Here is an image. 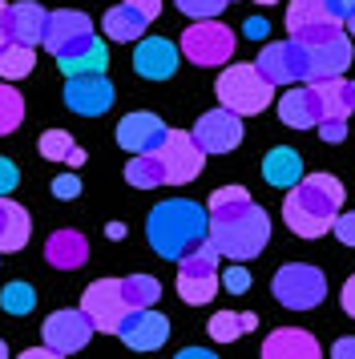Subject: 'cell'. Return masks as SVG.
<instances>
[{
    "instance_id": "25",
    "label": "cell",
    "mask_w": 355,
    "mask_h": 359,
    "mask_svg": "<svg viewBox=\"0 0 355 359\" xmlns=\"http://www.w3.org/2000/svg\"><path fill=\"white\" fill-rule=\"evenodd\" d=\"M57 69H61L65 77H81V73H105L109 69V49H105V41H85L77 49H69L57 57Z\"/></svg>"
},
{
    "instance_id": "26",
    "label": "cell",
    "mask_w": 355,
    "mask_h": 359,
    "mask_svg": "<svg viewBox=\"0 0 355 359\" xmlns=\"http://www.w3.org/2000/svg\"><path fill=\"white\" fill-rule=\"evenodd\" d=\"M262 178L271 182L274 190H290L303 182V158L290 146H274L267 158H262Z\"/></svg>"
},
{
    "instance_id": "14",
    "label": "cell",
    "mask_w": 355,
    "mask_h": 359,
    "mask_svg": "<svg viewBox=\"0 0 355 359\" xmlns=\"http://www.w3.org/2000/svg\"><path fill=\"white\" fill-rule=\"evenodd\" d=\"M117 339L133 347V351H158L170 339V319L158 315L154 307H133L117 327Z\"/></svg>"
},
{
    "instance_id": "12",
    "label": "cell",
    "mask_w": 355,
    "mask_h": 359,
    "mask_svg": "<svg viewBox=\"0 0 355 359\" xmlns=\"http://www.w3.org/2000/svg\"><path fill=\"white\" fill-rule=\"evenodd\" d=\"M113 85L105 73H81V77H65V105L81 117H101L105 109H113Z\"/></svg>"
},
{
    "instance_id": "30",
    "label": "cell",
    "mask_w": 355,
    "mask_h": 359,
    "mask_svg": "<svg viewBox=\"0 0 355 359\" xmlns=\"http://www.w3.org/2000/svg\"><path fill=\"white\" fill-rule=\"evenodd\" d=\"M41 154L48 162H69V170L85 165V149L69 137V130H45L41 133Z\"/></svg>"
},
{
    "instance_id": "40",
    "label": "cell",
    "mask_w": 355,
    "mask_h": 359,
    "mask_svg": "<svg viewBox=\"0 0 355 359\" xmlns=\"http://www.w3.org/2000/svg\"><path fill=\"white\" fill-rule=\"evenodd\" d=\"M331 234H335L343 246H355V210H339V218H335V226H331Z\"/></svg>"
},
{
    "instance_id": "45",
    "label": "cell",
    "mask_w": 355,
    "mask_h": 359,
    "mask_svg": "<svg viewBox=\"0 0 355 359\" xmlns=\"http://www.w3.org/2000/svg\"><path fill=\"white\" fill-rule=\"evenodd\" d=\"M331 359H355V335H343V339H335V347H331Z\"/></svg>"
},
{
    "instance_id": "42",
    "label": "cell",
    "mask_w": 355,
    "mask_h": 359,
    "mask_svg": "<svg viewBox=\"0 0 355 359\" xmlns=\"http://www.w3.org/2000/svg\"><path fill=\"white\" fill-rule=\"evenodd\" d=\"M53 194L57 198H77L81 194V182H77V174H61V178H53Z\"/></svg>"
},
{
    "instance_id": "34",
    "label": "cell",
    "mask_w": 355,
    "mask_h": 359,
    "mask_svg": "<svg viewBox=\"0 0 355 359\" xmlns=\"http://www.w3.org/2000/svg\"><path fill=\"white\" fill-rule=\"evenodd\" d=\"M20 121H25V97L8 81H0V137L4 133H16Z\"/></svg>"
},
{
    "instance_id": "31",
    "label": "cell",
    "mask_w": 355,
    "mask_h": 359,
    "mask_svg": "<svg viewBox=\"0 0 355 359\" xmlns=\"http://www.w3.org/2000/svg\"><path fill=\"white\" fill-rule=\"evenodd\" d=\"M258 327V315L255 311H218L214 319H210V339L218 343H234L239 335H246V331H255Z\"/></svg>"
},
{
    "instance_id": "33",
    "label": "cell",
    "mask_w": 355,
    "mask_h": 359,
    "mask_svg": "<svg viewBox=\"0 0 355 359\" xmlns=\"http://www.w3.org/2000/svg\"><path fill=\"white\" fill-rule=\"evenodd\" d=\"M121 294H126L129 311L133 307H154L158 294H161V283L154 275H129V278H121Z\"/></svg>"
},
{
    "instance_id": "18",
    "label": "cell",
    "mask_w": 355,
    "mask_h": 359,
    "mask_svg": "<svg viewBox=\"0 0 355 359\" xmlns=\"http://www.w3.org/2000/svg\"><path fill=\"white\" fill-rule=\"evenodd\" d=\"M85 41H93V20L77 13V8H57V13H48V25H45V45L53 57H61V53L77 49Z\"/></svg>"
},
{
    "instance_id": "38",
    "label": "cell",
    "mask_w": 355,
    "mask_h": 359,
    "mask_svg": "<svg viewBox=\"0 0 355 359\" xmlns=\"http://www.w3.org/2000/svg\"><path fill=\"white\" fill-rule=\"evenodd\" d=\"M218 283H222V291L242 294V291H250V271L246 266H226L222 275H218Z\"/></svg>"
},
{
    "instance_id": "44",
    "label": "cell",
    "mask_w": 355,
    "mask_h": 359,
    "mask_svg": "<svg viewBox=\"0 0 355 359\" xmlns=\"http://www.w3.org/2000/svg\"><path fill=\"white\" fill-rule=\"evenodd\" d=\"M242 33L250 36V41H267V33H271V25H267L262 17H250L246 25H242Z\"/></svg>"
},
{
    "instance_id": "43",
    "label": "cell",
    "mask_w": 355,
    "mask_h": 359,
    "mask_svg": "<svg viewBox=\"0 0 355 359\" xmlns=\"http://www.w3.org/2000/svg\"><path fill=\"white\" fill-rule=\"evenodd\" d=\"M327 8H331V17L343 20V25L355 17V0H327Z\"/></svg>"
},
{
    "instance_id": "29",
    "label": "cell",
    "mask_w": 355,
    "mask_h": 359,
    "mask_svg": "<svg viewBox=\"0 0 355 359\" xmlns=\"http://www.w3.org/2000/svg\"><path fill=\"white\" fill-rule=\"evenodd\" d=\"M126 182L138 190H158V186H166V165H161L158 154H129Z\"/></svg>"
},
{
    "instance_id": "5",
    "label": "cell",
    "mask_w": 355,
    "mask_h": 359,
    "mask_svg": "<svg viewBox=\"0 0 355 359\" xmlns=\"http://www.w3.org/2000/svg\"><path fill=\"white\" fill-rule=\"evenodd\" d=\"M218 259L222 255H218V246L210 243V238L202 246H194L186 259H178V294L190 307H202V303H210L218 294V287H222L218 283V275H222L218 271Z\"/></svg>"
},
{
    "instance_id": "19",
    "label": "cell",
    "mask_w": 355,
    "mask_h": 359,
    "mask_svg": "<svg viewBox=\"0 0 355 359\" xmlns=\"http://www.w3.org/2000/svg\"><path fill=\"white\" fill-rule=\"evenodd\" d=\"M178 61H182V49L166 36H142L133 53V69L145 81H170L178 73Z\"/></svg>"
},
{
    "instance_id": "49",
    "label": "cell",
    "mask_w": 355,
    "mask_h": 359,
    "mask_svg": "<svg viewBox=\"0 0 355 359\" xmlns=\"http://www.w3.org/2000/svg\"><path fill=\"white\" fill-rule=\"evenodd\" d=\"M174 359H218L214 351H206V347H186V351H178Z\"/></svg>"
},
{
    "instance_id": "37",
    "label": "cell",
    "mask_w": 355,
    "mask_h": 359,
    "mask_svg": "<svg viewBox=\"0 0 355 359\" xmlns=\"http://www.w3.org/2000/svg\"><path fill=\"white\" fill-rule=\"evenodd\" d=\"M174 4H178V8H182L190 20H214V17L226 8V4H230V0H174Z\"/></svg>"
},
{
    "instance_id": "51",
    "label": "cell",
    "mask_w": 355,
    "mask_h": 359,
    "mask_svg": "<svg viewBox=\"0 0 355 359\" xmlns=\"http://www.w3.org/2000/svg\"><path fill=\"white\" fill-rule=\"evenodd\" d=\"M109 238H113V243H117V238H126V226H121V222H109Z\"/></svg>"
},
{
    "instance_id": "21",
    "label": "cell",
    "mask_w": 355,
    "mask_h": 359,
    "mask_svg": "<svg viewBox=\"0 0 355 359\" xmlns=\"http://www.w3.org/2000/svg\"><path fill=\"white\" fill-rule=\"evenodd\" d=\"M45 25H48V13L36 4V0L8 4V17H4V33H8V41L36 49V45L45 41Z\"/></svg>"
},
{
    "instance_id": "17",
    "label": "cell",
    "mask_w": 355,
    "mask_h": 359,
    "mask_svg": "<svg viewBox=\"0 0 355 359\" xmlns=\"http://www.w3.org/2000/svg\"><path fill=\"white\" fill-rule=\"evenodd\" d=\"M170 137L166 121L149 109H138V114H126L117 121V146L126 154H158L161 142Z\"/></svg>"
},
{
    "instance_id": "20",
    "label": "cell",
    "mask_w": 355,
    "mask_h": 359,
    "mask_svg": "<svg viewBox=\"0 0 355 359\" xmlns=\"http://www.w3.org/2000/svg\"><path fill=\"white\" fill-rule=\"evenodd\" d=\"M262 359H323L319 339L303 327H279L262 339Z\"/></svg>"
},
{
    "instance_id": "22",
    "label": "cell",
    "mask_w": 355,
    "mask_h": 359,
    "mask_svg": "<svg viewBox=\"0 0 355 359\" xmlns=\"http://www.w3.org/2000/svg\"><path fill=\"white\" fill-rule=\"evenodd\" d=\"M279 117H283V126H290V130H315L323 121L315 85H287V93L279 97Z\"/></svg>"
},
{
    "instance_id": "52",
    "label": "cell",
    "mask_w": 355,
    "mask_h": 359,
    "mask_svg": "<svg viewBox=\"0 0 355 359\" xmlns=\"http://www.w3.org/2000/svg\"><path fill=\"white\" fill-rule=\"evenodd\" d=\"M0 359H8V347H4V339H0Z\"/></svg>"
},
{
    "instance_id": "15",
    "label": "cell",
    "mask_w": 355,
    "mask_h": 359,
    "mask_svg": "<svg viewBox=\"0 0 355 359\" xmlns=\"http://www.w3.org/2000/svg\"><path fill=\"white\" fill-rule=\"evenodd\" d=\"M303 49H307V85L343 77L347 65H351V33H335L319 45H303Z\"/></svg>"
},
{
    "instance_id": "27",
    "label": "cell",
    "mask_w": 355,
    "mask_h": 359,
    "mask_svg": "<svg viewBox=\"0 0 355 359\" xmlns=\"http://www.w3.org/2000/svg\"><path fill=\"white\" fill-rule=\"evenodd\" d=\"M315 97H319L323 117H351L355 114V81H347V77L315 81Z\"/></svg>"
},
{
    "instance_id": "23",
    "label": "cell",
    "mask_w": 355,
    "mask_h": 359,
    "mask_svg": "<svg viewBox=\"0 0 355 359\" xmlns=\"http://www.w3.org/2000/svg\"><path fill=\"white\" fill-rule=\"evenodd\" d=\"M45 259L57 266V271H77L85 266L89 259V243H85V234L81 230H53L45 243Z\"/></svg>"
},
{
    "instance_id": "16",
    "label": "cell",
    "mask_w": 355,
    "mask_h": 359,
    "mask_svg": "<svg viewBox=\"0 0 355 359\" xmlns=\"http://www.w3.org/2000/svg\"><path fill=\"white\" fill-rule=\"evenodd\" d=\"M93 331H97V327L89 323V315H85V311H53L45 323H41L45 343L53 347V351H61V355L81 351L85 343L93 339Z\"/></svg>"
},
{
    "instance_id": "3",
    "label": "cell",
    "mask_w": 355,
    "mask_h": 359,
    "mask_svg": "<svg viewBox=\"0 0 355 359\" xmlns=\"http://www.w3.org/2000/svg\"><path fill=\"white\" fill-rule=\"evenodd\" d=\"M210 243L218 246L222 259H234V262L258 259L262 246L271 243V218L255 202L234 206V210H218L210 214Z\"/></svg>"
},
{
    "instance_id": "53",
    "label": "cell",
    "mask_w": 355,
    "mask_h": 359,
    "mask_svg": "<svg viewBox=\"0 0 355 359\" xmlns=\"http://www.w3.org/2000/svg\"><path fill=\"white\" fill-rule=\"evenodd\" d=\"M347 33H351V36H355V17H351V20H347Z\"/></svg>"
},
{
    "instance_id": "13",
    "label": "cell",
    "mask_w": 355,
    "mask_h": 359,
    "mask_svg": "<svg viewBox=\"0 0 355 359\" xmlns=\"http://www.w3.org/2000/svg\"><path fill=\"white\" fill-rule=\"evenodd\" d=\"M190 133L206 154H230V149L242 146V117L230 114L226 105H218V109H210V114L198 117V126Z\"/></svg>"
},
{
    "instance_id": "39",
    "label": "cell",
    "mask_w": 355,
    "mask_h": 359,
    "mask_svg": "<svg viewBox=\"0 0 355 359\" xmlns=\"http://www.w3.org/2000/svg\"><path fill=\"white\" fill-rule=\"evenodd\" d=\"M315 130H319L323 142H335V146H339V142L347 137V117H323Z\"/></svg>"
},
{
    "instance_id": "7",
    "label": "cell",
    "mask_w": 355,
    "mask_h": 359,
    "mask_svg": "<svg viewBox=\"0 0 355 359\" xmlns=\"http://www.w3.org/2000/svg\"><path fill=\"white\" fill-rule=\"evenodd\" d=\"M234 33L226 29L222 20H194L190 29L182 33V41H178V49H182V57L186 61H194V65H230V57H234Z\"/></svg>"
},
{
    "instance_id": "24",
    "label": "cell",
    "mask_w": 355,
    "mask_h": 359,
    "mask_svg": "<svg viewBox=\"0 0 355 359\" xmlns=\"http://www.w3.org/2000/svg\"><path fill=\"white\" fill-rule=\"evenodd\" d=\"M29 234H32L29 210L4 194V198H0V255L25 250V246H29Z\"/></svg>"
},
{
    "instance_id": "1",
    "label": "cell",
    "mask_w": 355,
    "mask_h": 359,
    "mask_svg": "<svg viewBox=\"0 0 355 359\" xmlns=\"http://www.w3.org/2000/svg\"><path fill=\"white\" fill-rule=\"evenodd\" d=\"M343 182L335 174H303L299 186H290L283 198V218H287L290 234L299 238H323L335 226L339 210H343Z\"/></svg>"
},
{
    "instance_id": "47",
    "label": "cell",
    "mask_w": 355,
    "mask_h": 359,
    "mask_svg": "<svg viewBox=\"0 0 355 359\" xmlns=\"http://www.w3.org/2000/svg\"><path fill=\"white\" fill-rule=\"evenodd\" d=\"M339 303H343V311H347V315L355 319V275L343 283V291H339Z\"/></svg>"
},
{
    "instance_id": "46",
    "label": "cell",
    "mask_w": 355,
    "mask_h": 359,
    "mask_svg": "<svg viewBox=\"0 0 355 359\" xmlns=\"http://www.w3.org/2000/svg\"><path fill=\"white\" fill-rule=\"evenodd\" d=\"M126 4H129V8H138L145 20H154L161 13V0H126Z\"/></svg>"
},
{
    "instance_id": "54",
    "label": "cell",
    "mask_w": 355,
    "mask_h": 359,
    "mask_svg": "<svg viewBox=\"0 0 355 359\" xmlns=\"http://www.w3.org/2000/svg\"><path fill=\"white\" fill-rule=\"evenodd\" d=\"M258 4H262V8H267V4H279V0H258Z\"/></svg>"
},
{
    "instance_id": "50",
    "label": "cell",
    "mask_w": 355,
    "mask_h": 359,
    "mask_svg": "<svg viewBox=\"0 0 355 359\" xmlns=\"http://www.w3.org/2000/svg\"><path fill=\"white\" fill-rule=\"evenodd\" d=\"M4 17H8V4H4V0H0V49H4V45H8V33H4Z\"/></svg>"
},
{
    "instance_id": "36",
    "label": "cell",
    "mask_w": 355,
    "mask_h": 359,
    "mask_svg": "<svg viewBox=\"0 0 355 359\" xmlns=\"http://www.w3.org/2000/svg\"><path fill=\"white\" fill-rule=\"evenodd\" d=\"M250 202V194L242 190V186H222V190H214L210 194V214H218V210H234V206H246Z\"/></svg>"
},
{
    "instance_id": "4",
    "label": "cell",
    "mask_w": 355,
    "mask_h": 359,
    "mask_svg": "<svg viewBox=\"0 0 355 359\" xmlns=\"http://www.w3.org/2000/svg\"><path fill=\"white\" fill-rule=\"evenodd\" d=\"M214 93H218V105H226L230 114L255 117L274 101V85L250 61V65H226L218 73V81H214Z\"/></svg>"
},
{
    "instance_id": "6",
    "label": "cell",
    "mask_w": 355,
    "mask_h": 359,
    "mask_svg": "<svg viewBox=\"0 0 355 359\" xmlns=\"http://www.w3.org/2000/svg\"><path fill=\"white\" fill-rule=\"evenodd\" d=\"M271 291L274 299L290 311H311L323 303V294H327V278H323L319 266H311V262H287V266H279V275L271 278Z\"/></svg>"
},
{
    "instance_id": "48",
    "label": "cell",
    "mask_w": 355,
    "mask_h": 359,
    "mask_svg": "<svg viewBox=\"0 0 355 359\" xmlns=\"http://www.w3.org/2000/svg\"><path fill=\"white\" fill-rule=\"evenodd\" d=\"M16 359H65V355L61 351H53V347L45 343V347H29V351H20Z\"/></svg>"
},
{
    "instance_id": "28",
    "label": "cell",
    "mask_w": 355,
    "mask_h": 359,
    "mask_svg": "<svg viewBox=\"0 0 355 359\" xmlns=\"http://www.w3.org/2000/svg\"><path fill=\"white\" fill-rule=\"evenodd\" d=\"M145 25H149V20H145L138 8H129V4L109 8V13H105V20H101V29H105V36H109V41H142Z\"/></svg>"
},
{
    "instance_id": "2",
    "label": "cell",
    "mask_w": 355,
    "mask_h": 359,
    "mask_svg": "<svg viewBox=\"0 0 355 359\" xmlns=\"http://www.w3.org/2000/svg\"><path fill=\"white\" fill-rule=\"evenodd\" d=\"M145 238L158 259H186L194 246H202L210 238V210L198 202H186V198L158 202L145 222Z\"/></svg>"
},
{
    "instance_id": "10",
    "label": "cell",
    "mask_w": 355,
    "mask_h": 359,
    "mask_svg": "<svg viewBox=\"0 0 355 359\" xmlns=\"http://www.w3.org/2000/svg\"><path fill=\"white\" fill-rule=\"evenodd\" d=\"M161 165H166V186H186L202 174V165H206V149L194 142V133L186 130H170V137L161 142L158 149Z\"/></svg>"
},
{
    "instance_id": "9",
    "label": "cell",
    "mask_w": 355,
    "mask_h": 359,
    "mask_svg": "<svg viewBox=\"0 0 355 359\" xmlns=\"http://www.w3.org/2000/svg\"><path fill=\"white\" fill-rule=\"evenodd\" d=\"M287 33H290V41H299V45H319L327 36L343 33V20L331 17L327 0H290Z\"/></svg>"
},
{
    "instance_id": "35",
    "label": "cell",
    "mask_w": 355,
    "mask_h": 359,
    "mask_svg": "<svg viewBox=\"0 0 355 359\" xmlns=\"http://www.w3.org/2000/svg\"><path fill=\"white\" fill-rule=\"evenodd\" d=\"M0 307L8 311V315H29L36 307V291H32L29 283H8L0 291Z\"/></svg>"
},
{
    "instance_id": "32",
    "label": "cell",
    "mask_w": 355,
    "mask_h": 359,
    "mask_svg": "<svg viewBox=\"0 0 355 359\" xmlns=\"http://www.w3.org/2000/svg\"><path fill=\"white\" fill-rule=\"evenodd\" d=\"M29 73H32V49L8 41V45L0 49V81H20V77H29Z\"/></svg>"
},
{
    "instance_id": "11",
    "label": "cell",
    "mask_w": 355,
    "mask_h": 359,
    "mask_svg": "<svg viewBox=\"0 0 355 359\" xmlns=\"http://www.w3.org/2000/svg\"><path fill=\"white\" fill-rule=\"evenodd\" d=\"M258 73L279 89V85H303L307 81V49L299 41H274L258 53Z\"/></svg>"
},
{
    "instance_id": "41",
    "label": "cell",
    "mask_w": 355,
    "mask_h": 359,
    "mask_svg": "<svg viewBox=\"0 0 355 359\" xmlns=\"http://www.w3.org/2000/svg\"><path fill=\"white\" fill-rule=\"evenodd\" d=\"M16 182H20V170H16V162H8V158H0V198L13 194Z\"/></svg>"
},
{
    "instance_id": "8",
    "label": "cell",
    "mask_w": 355,
    "mask_h": 359,
    "mask_svg": "<svg viewBox=\"0 0 355 359\" xmlns=\"http://www.w3.org/2000/svg\"><path fill=\"white\" fill-rule=\"evenodd\" d=\"M81 311L89 315V323L97 331L117 335L121 319L129 315V303H126V294H121V278H97V283H89L85 294H81Z\"/></svg>"
}]
</instances>
